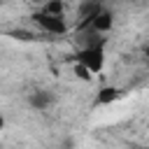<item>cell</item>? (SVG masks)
<instances>
[{
  "mask_svg": "<svg viewBox=\"0 0 149 149\" xmlns=\"http://www.w3.org/2000/svg\"><path fill=\"white\" fill-rule=\"evenodd\" d=\"M30 19L37 23V28L40 30H44L47 35H65L70 28H68V21H65V14H47V12H42V9H37V12H33L30 14Z\"/></svg>",
  "mask_w": 149,
  "mask_h": 149,
  "instance_id": "1",
  "label": "cell"
},
{
  "mask_svg": "<svg viewBox=\"0 0 149 149\" xmlns=\"http://www.w3.org/2000/svg\"><path fill=\"white\" fill-rule=\"evenodd\" d=\"M74 61L84 63L93 74L102 72L105 68V44H95V47H81L74 56Z\"/></svg>",
  "mask_w": 149,
  "mask_h": 149,
  "instance_id": "2",
  "label": "cell"
},
{
  "mask_svg": "<svg viewBox=\"0 0 149 149\" xmlns=\"http://www.w3.org/2000/svg\"><path fill=\"white\" fill-rule=\"evenodd\" d=\"M102 2H105V0H81V2H79V9H77V16H79L77 30H81V28H88V26H91L93 16L105 7Z\"/></svg>",
  "mask_w": 149,
  "mask_h": 149,
  "instance_id": "3",
  "label": "cell"
},
{
  "mask_svg": "<svg viewBox=\"0 0 149 149\" xmlns=\"http://www.w3.org/2000/svg\"><path fill=\"white\" fill-rule=\"evenodd\" d=\"M54 102H56V95L47 88H35L33 93H28V105L37 112H47Z\"/></svg>",
  "mask_w": 149,
  "mask_h": 149,
  "instance_id": "4",
  "label": "cell"
},
{
  "mask_svg": "<svg viewBox=\"0 0 149 149\" xmlns=\"http://www.w3.org/2000/svg\"><path fill=\"white\" fill-rule=\"evenodd\" d=\"M88 28H95L98 33H105V35H107V33L114 28V14H112L109 9H105V7H102V9L93 16V21H91V26H88Z\"/></svg>",
  "mask_w": 149,
  "mask_h": 149,
  "instance_id": "5",
  "label": "cell"
},
{
  "mask_svg": "<svg viewBox=\"0 0 149 149\" xmlns=\"http://www.w3.org/2000/svg\"><path fill=\"white\" fill-rule=\"evenodd\" d=\"M119 98H121V91L116 86H102L98 91V95H95V105H112Z\"/></svg>",
  "mask_w": 149,
  "mask_h": 149,
  "instance_id": "6",
  "label": "cell"
},
{
  "mask_svg": "<svg viewBox=\"0 0 149 149\" xmlns=\"http://www.w3.org/2000/svg\"><path fill=\"white\" fill-rule=\"evenodd\" d=\"M7 37H12V40H19V42H33V40H37V35H35V33H30V30H23V28L7 30Z\"/></svg>",
  "mask_w": 149,
  "mask_h": 149,
  "instance_id": "7",
  "label": "cell"
},
{
  "mask_svg": "<svg viewBox=\"0 0 149 149\" xmlns=\"http://www.w3.org/2000/svg\"><path fill=\"white\" fill-rule=\"evenodd\" d=\"M37 9H42V12H47V14H65V2L63 0H47L42 7H37Z\"/></svg>",
  "mask_w": 149,
  "mask_h": 149,
  "instance_id": "8",
  "label": "cell"
},
{
  "mask_svg": "<svg viewBox=\"0 0 149 149\" xmlns=\"http://www.w3.org/2000/svg\"><path fill=\"white\" fill-rule=\"evenodd\" d=\"M72 70H74V77L81 79V81H91V79H93V72H91L84 63H79V61H74V68H72Z\"/></svg>",
  "mask_w": 149,
  "mask_h": 149,
  "instance_id": "9",
  "label": "cell"
},
{
  "mask_svg": "<svg viewBox=\"0 0 149 149\" xmlns=\"http://www.w3.org/2000/svg\"><path fill=\"white\" fill-rule=\"evenodd\" d=\"M142 56H144V61H147V63H149V44H147V47H144V49H142Z\"/></svg>",
  "mask_w": 149,
  "mask_h": 149,
  "instance_id": "10",
  "label": "cell"
},
{
  "mask_svg": "<svg viewBox=\"0 0 149 149\" xmlns=\"http://www.w3.org/2000/svg\"><path fill=\"white\" fill-rule=\"evenodd\" d=\"M28 2H33V5H37V7H42V5L47 2V0H28Z\"/></svg>",
  "mask_w": 149,
  "mask_h": 149,
  "instance_id": "11",
  "label": "cell"
},
{
  "mask_svg": "<svg viewBox=\"0 0 149 149\" xmlns=\"http://www.w3.org/2000/svg\"><path fill=\"white\" fill-rule=\"evenodd\" d=\"M2 128H5V116L0 114V130H2Z\"/></svg>",
  "mask_w": 149,
  "mask_h": 149,
  "instance_id": "12",
  "label": "cell"
}]
</instances>
